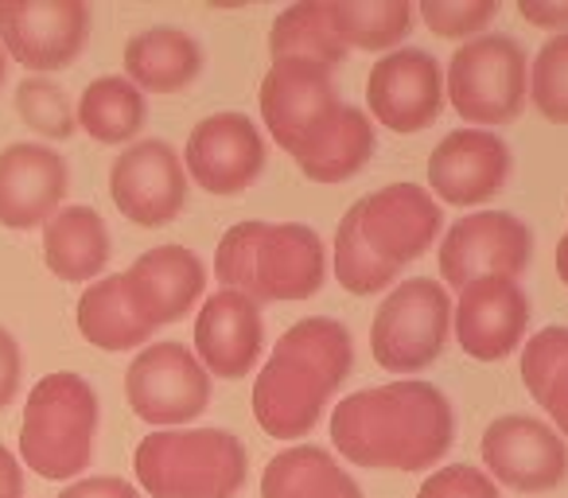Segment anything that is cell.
Here are the masks:
<instances>
[{"instance_id": "cell-26", "label": "cell", "mask_w": 568, "mask_h": 498, "mask_svg": "<svg viewBox=\"0 0 568 498\" xmlns=\"http://www.w3.org/2000/svg\"><path fill=\"white\" fill-rule=\"evenodd\" d=\"M79 332L98 350H133L152 339V327L141 319V312L129 301L125 277L113 273L102 277L79 296Z\"/></svg>"}, {"instance_id": "cell-24", "label": "cell", "mask_w": 568, "mask_h": 498, "mask_svg": "<svg viewBox=\"0 0 568 498\" xmlns=\"http://www.w3.org/2000/svg\"><path fill=\"white\" fill-rule=\"evenodd\" d=\"M261 498H363L358 482L316 444L276 451L261 475Z\"/></svg>"}, {"instance_id": "cell-12", "label": "cell", "mask_w": 568, "mask_h": 498, "mask_svg": "<svg viewBox=\"0 0 568 498\" xmlns=\"http://www.w3.org/2000/svg\"><path fill=\"white\" fill-rule=\"evenodd\" d=\"M90 40L87 0H0V43L28 71H63Z\"/></svg>"}, {"instance_id": "cell-37", "label": "cell", "mask_w": 568, "mask_h": 498, "mask_svg": "<svg viewBox=\"0 0 568 498\" xmlns=\"http://www.w3.org/2000/svg\"><path fill=\"white\" fill-rule=\"evenodd\" d=\"M59 498H141V495H136L133 482L118 479V475H90V479L71 482Z\"/></svg>"}, {"instance_id": "cell-17", "label": "cell", "mask_w": 568, "mask_h": 498, "mask_svg": "<svg viewBox=\"0 0 568 498\" xmlns=\"http://www.w3.org/2000/svg\"><path fill=\"white\" fill-rule=\"evenodd\" d=\"M510 172V144L490 129H456L428 156V187L448 206L487 203L506 187Z\"/></svg>"}, {"instance_id": "cell-3", "label": "cell", "mask_w": 568, "mask_h": 498, "mask_svg": "<svg viewBox=\"0 0 568 498\" xmlns=\"http://www.w3.org/2000/svg\"><path fill=\"white\" fill-rule=\"evenodd\" d=\"M214 277L253 304L308 301L324 288L327 250L304 222H237L214 250Z\"/></svg>"}, {"instance_id": "cell-22", "label": "cell", "mask_w": 568, "mask_h": 498, "mask_svg": "<svg viewBox=\"0 0 568 498\" xmlns=\"http://www.w3.org/2000/svg\"><path fill=\"white\" fill-rule=\"evenodd\" d=\"M110 254V230L94 206H59L43 222V262L59 281L102 277Z\"/></svg>"}, {"instance_id": "cell-36", "label": "cell", "mask_w": 568, "mask_h": 498, "mask_svg": "<svg viewBox=\"0 0 568 498\" xmlns=\"http://www.w3.org/2000/svg\"><path fill=\"white\" fill-rule=\"evenodd\" d=\"M20 370H24V358H20V343L12 339L9 327H0V409L12 405L20 389Z\"/></svg>"}, {"instance_id": "cell-6", "label": "cell", "mask_w": 568, "mask_h": 498, "mask_svg": "<svg viewBox=\"0 0 568 498\" xmlns=\"http://www.w3.org/2000/svg\"><path fill=\"white\" fill-rule=\"evenodd\" d=\"M529 94V59L518 40L483 32L448 59V102L471 129L506 125Z\"/></svg>"}, {"instance_id": "cell-14", "label": "cell", "mask_w": 568, "mask_h": 498, "mask_svg": "<svg viewBox=\"0 0 568 498\" xmlns=\"http://www.w3.org/2000/svg\"><path fill=\"white\" fill-rule=\"evenodd\" d=\"M113 206L136 226H168L187 203V167L168 141H136L110 167Z\"/></svg>"}, {"instance_id": "cell-5", "label": "cell", "mask_w": 568, "mask_h": 498, "mask_svg": "<svg viewBox=\"0 0 568 498\" xmlns=\"http://www.w3.org/2000/svg\"><path fill=\"white\" fill-rule=\"evenodd\" d=\"M98 394L82 374L59 370L32 386L20 425V456L40 479H74L94 459Z\"/></svg>"}, {"instance_id": "cell-27", "label": "cell", "mask_w": 568, "mask_h": 498, "mask_svg": "<svg viewBox=\"0 0 568 498\" xmlns=\"http://www.w3.org/2000/svg\"><path fill=\"white\" fill-rule=\"evenodd\" d=\"M374 156V125L358 105H343L335 121L296 156L301 172L316 183H343L355 172H363Z\"/></svg>"}, {"instance_id": "cell-39", "label": "cell", "mask_w": 568, "mask_h": 498, "mask_svg": "<svg viewBox=\"0 0 568 498\" xmlns=\"http://www.w3.org/2000/svg\"><path fill=\"white\" fill-rule=\"evenodd\" d=\"M24 495V467L0 444V498H20Z\"/></svg>"}, {"instance_id": "cell-35", "label": "cell", "mask_w": 568, "mask_h": 498, "mask_svg": "<svg viewBox=\"0 0 568 498\" xmlns=\"http://www.w3.org/2000/svg\"><path fill=\"white\" fill-rule=\"evenodd\" d=\"M417 498H498V482L471 464H452L428 475Z\"/></svg>"}, {"instance_id": "cell-21", "label": "cell", "mask_w": 568, "mask_h": 498, "mask_svg": "<svg viewBox=\"0 0 568 498\" xmlns=\"http://www.w3.org/2000/svg\"><path fill=\"white\" fill-rule=\"evenodd\" d=\"M67 160L48 144H9L0 152V226L32 230L59 211L67 195Z\"/></svg>"}, {"instance_id": "cell-19", "label": "cell", "mask_w": 568, "mask_h": 498, "mask_svg": "<svg viewBox=\"0 0 568 498\" xmlns=\"http://www.w3.org/2000/svg\"><path fill=\"white\" fill-rule=\"evenodd\" d=\"M261 343H265L261 304L234 288L206 296L195 319V358L211 378H245L257 366Z\"/></svg>"}, {"instance_id": "cell-15", "label": "cell", "mask_w": 568, "mask_h": 498, "mask_svg": "<svg viewBox=\"0 0 568 498\" xmlns=\"http://www.w3.org/2000/svg\"><path fill=\"white\" fill-rule=\"evenodd\" d=\"M268 144L245 113H211L187 136L183 167L206 195H242L265 172Z\"/></svg>"}, {"instance_id": "cell-4", "label": "cell", "mask_w": 568, "mask_h": 498, "mask_svg": "<svg viewBox=\"0 0 568 498\" xmlns=\"http://www.w3.org/2000/svg\"><path fill=\"white\" fill-rule=\"evenodd\" d=\"M133 467L152 498H234L250 456L226 428H160L136 444Z\"/></svg>"}, {"instance_id": "cell-23", "label": "cell", "mask_w": 568, "mask_h": 498, "mask_svg": "<svg viewBox=\"0 0 568 498\" xmlns=\"http://www.w3.org/2000/svg\"><path fill=\"white\" fill-rule=\"evenodd\" d=\"M203 74V48L183 28H149L125 43V79L136 90L175 94Z\"/></svg>"}, {"instance_id": "cell-18", "label": "cell", "mask_w": 568, "mask_h": 498, "mask_svg": "<svg viewBox=\"0 0 568 498\" xmlns=\"http://www.w3.org/2000/svg\"><path fill=\"white\" fill-rule=\"evenodd\" d=\"M529 324V301L518 281L483 277L459 288V301L452 308V332L475 363H498L510 350L521 347Z\"/></svg>"}, {"instance_id": "cell-11", "label": "cell", "mask_w": 568, "mask_h": 498, "mask_svg": "<svg viewBox=\"0 0 568 498\" xmlns=\"http://www.w3.org/2000/svg\"><path fill=\"white\" fill-rule=\"evenodd\" d=\"M534 234L510 211H475L464 214L440 237V277L452 288H467L483 277L518 281L529 265Z\"/></svg>"}, {"instance_id": "cell-31", "label": "cell", "mask_w": 568, "mask_h": 498, "mask_svg": "<svg viewBox=\"0 0 568 498\" xmlns=\"http://www.w3.org/2000/svg\"><path fill=\"white\" fill-rule=\"evenodd\" d=\"M332 265H335V281H339L351 296H378L402 277V273L389 270L386 262H378V257L371 254V245L363 242L351 211L343 214L339 230H335V262Z\"/></svg>"}, {"instance_id": "cell-33", "label": "cell", "mask_w": 568, "mask_h": 498, "mask_svg": "<svg viewBox=\"0 0 568 498\" xmlns=\"http://www.w3.org/2000/svg\"><path fill=\"white\" fill-rule=\"evenodd\" d=\"M17 110L36 133L51 136V141H67V136H74V129H79V118H74V105H71V98H67V90L48 79L20 82Z\"/></svg>"}, {"instance_id": "cell-28", "label": "cell", "mask_w": 568, "mask_h": 498, "mask_svg": "<svg viewBox=\"0 0 568 498\" xmlns=\"http://www.w3.org/2000/svg\"><path fill=\"white\" fill-rule=\"evenodd\" d=\"M74 118H79V129H87L94 141L125 144L144 129L149 102H144V94L129 79L105 74V79H94L82 90Z\"/></svg>"}, {"instance_id": "cell-2", "label": "cell", "mask_w": 568, "mask_h": 498, "mask_svg": "<svg viewBox=\"0 0 568 498\" xmlns=\"http://www.w3.org/2000/svg\"><path fill=\"white\" fill-rule=\"evenodd\" d=\"M355 370V343L339 319L308 316L273 343L253 382V420L276 440H301Z\"/></svg>"}, {"instance_id": "cell-10", "label": "cell", "mask_w": 568, "mask_h": 498, "mask_svg": "<svg viewBox=\"0 0 568 498\" xmlns=\"http://www.w3.org/2000/svg\"><path fill=\"white\" fill-rule=\"evenodd\" d=\"M351 218L363 242L371 245V254L397 273L428 254L444 226L440 203L433 199V191L417 183H389L371 191L351 206Z\"/></svg>"}, {"instance_id": "cell-29", "label": "cell", "mask_w": 568, "mask_h": 498, "mask_svg": "<svg viewBox=\"0 0 568 498\" xmlns=\"http://www.w3.org/2000/svg\"><path fill=\"white\" fill-rule=\"evenodd\" d=\"M521 382L549 413L560 440L568 436V327H545L521 347Z\"/></svg>"}, {"instance_id": "cell-30", "label": "cell", "mask_w": 568, "mask_h": 498, "mask_svg": "<svg viewBox=\"0 0 568 498\" xmlns=\"http://www.w3.org/2000/svg\"><path fill=\"white\" fill-rule=\"evenodd\" d=\"M335 20L347 51H389L409 35V0H335Z\"/></svg>"}, {"instance_id": "cell-25", "label": "cell", "mask_w": 568, "mask_h": 498, "mask_svg": "<svg viewBox=\"0 0 568 498\" xmlns=\"http://www.w3.org/2000/svg\"><path fill=\"white\" fill-rule=\"evenodd\" d=\"M268 51L273 59H308L320 67H339L347 59V43L335 20V0H304L284 9L268 28Z\"/></svg>"}, {"instance_id": "cell-38", "label": "cell", "mask_w": 568, "mask_h": 498, "mask_svg": "<svg viewBox=\"0 0 568 498\" xmlns=\"http://www.w3.org/2000/svg\"><path fill=\"white\" fill-rule=\"evenodd\" d=\"M518 12L537 28H552V32L568 28V0H518Z\"/></svg>"}, {"instance_id": "cell-7", "label": "cell", "mask_w": 568, "mask_h": 498, "mask_svg": "<svg viewBox=\"0 0 568 498\" xmlns=\"http://www.w3.org/2000/svg\"><path fill=\"white\" fill-rule=\"evenodd\" d=\"M452 332L448 288L433 277L402 281L386 293L371 324V350L389 374H417L440 358Z\"/></svg>"}, {"instance_id": "cell-16", "label": "cell", "mask_w": 568, "mask_h": 498, "mask_svg": "<svg viewBox=\"0 0 568 498\" xmlns=\"http://www.w3.org/2000/svg\"><path fill=\"white\" fill-rule=\"evenodd\" d=\"M366 105L389 133H420L444 110V71L436 55L402 48L382 55L366 79Z\"/></svg>"}, {"instance_id": "cell-34", "label": "cell", "mask_w": 568, "mask_h": 498, "mask_svg": "<svg viewBox=\"0 0 568 498\" xmlns=\"http://www.w3.org/2000/svg\"><path fill=\"white\" fill-rule=\"evenodd\" d=\"M413 12L440 40H467L498 17V0H420Z\"/></svg>"}, {"instance_id": "cell-8", "label": "cell", "mask_w": 568, "mask_h": 498, "mask_svg": "<svg viewBox=\"0 0 568 498\" xmlns=\"http://www.w3.org/2000/svg\"><path fill=\"white\" fill-rule=\"evenodd\" d=\"M257 102L268 136L293 160L304 149H312V141L343 110L332 71L320 63H308V59H273L265 79H261Z\"/></svg>"}, {"instance_id": "cell-41", "label": "cell", "mask_w": 568, "mask_h": 498, "mask_svg": "<svg viewBox=\"0 0 568 498\" xmlns=\"http://www.w3.org/2000/svg\"><path fill=\"white\" fill-rule=\"evenodd\" d=\"M4 74H9V51L0 43V87H4Z\"/></svg>"}, {"instance_id": "cell-40", "label": "cell", "mask_w": 568, "mask_h": 498, "mask_svg": "<svg viewBox=\"0 0 568 498\" xmlns=\"http://www.w3.org/2000/svg\"><path fill=\"white\" fill-rule=\"evenodd\" d=\"M557 277L568 285V230H565V237L557 242Z\"/></svg>"}, {"instance_id": "cell-32", "label": "cell", "mask_w": 568, "mask_h": 498, "mask_svg": "<svg viewBox=\"0 0 568 498\" xmlns=\"http://www.w3.org/2000/svg\"><path fill=\"white\" fill-rule=\"evenodd\" d=\"M529 98L545 121L568 125V32H557L541 43L529 67Z\"/></svg>"}, {"instance_id": "cell-20", "label": "cell", "mask_w": 568, "mask_h": 498, "mask_svg": "<svg viewBox=\"0 0 568 498\" xmlns=\"http://www.w3.org/2000/svg\"><path fill=\"white\" fill-rule=\"evenodd\" d=\"M121 277H125L129 301L152 332L164 324H180L206 288L203 262L187 245H156L136 257Z\"/></svg>"}, {"instance_id": "cell-13", "label": "cell", "mask_w": 568, "mask_h": 498, "mask_svg": "<svg viewBox=\"0 0 568 498\" xmlns=\"http://www.w3.org/2000/svg\"><path fill=\"white\" fill-rule=\"evenodd\" d=\"M479 451L490 479L506 482L521 495L552 490L568 475V444L560 440L557 428L541 425L526 413H506V417L490 420L479 440Z\"/></svg>"}, {"instance_id": "cell-9", "label": "cell", "mask_w": 568, "mask_h": 498, "mask_svg": "<svg viewBox=\"0 0 568 498\" xmlns=\"http://www.w3.org/2000/svg\"><path fill=\"white\" fill-rule=\"evenodd\" d=\"M125 397L156 428L187 425L211 405V374L183 343H149L125 370Z\"/></svg>"}, {"instance_id": "cell-1", "label": "cell", "mask_w": 568, "mask_h": 498, "mask_svg": "<svg viewBox=\"0 0 568 498\" xmlns=\"http://www.w3.org/2000/svg\"><path fill=\"white\" fill-rule=\"evenodd\" d=\"M332 444L355 467L428 471L456 444V413L433 382H386L335 405Z\"/></svg>"}]
</instances>
